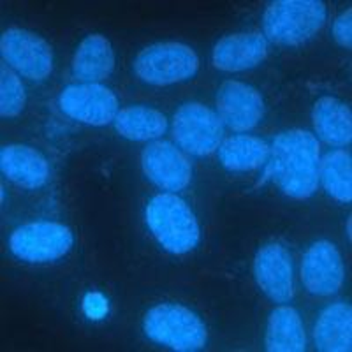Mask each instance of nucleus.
Listing matches in <instances>:
<instances>
[{
	"mask_svg": "<svg viewBox=\"0 0 352 352\" xmlns=\"http://www.w3.org/2000/svg\"><path fill=\"white\" fill-rule=\"evenodd\" d=\"M0 168L9 180L25 188H41L50 180V164L39 150L8 144L0 152Z\"/></svg>",
	"mask_w": 352,
	"mask_h": 352,
	"instance_id": "nucleus-15",
	"label": "nucleus"
},
{
	"mask_svg": "<svg viewBox=\"0 0 352 352\" xmlns=\"http://www.w3.org/2000/svg\"><path fill=\"white\" fill-rule=\"evenodd\" d=\"M317 136L333 146H347L352 140L351 108L344 100L324 96L316 100L312 111Z\"/></svg>",
	"mask_w": 352,
	"mask_h": 352,
	"instance_id": "nucleus-18",
	"label": "nucleus"
},
{
	"mask_svg": "<svg viewBox=\"0 0 352 352\" xmlns=\"http://www.w3.org/2000/svg\"><path fill=\"white\" fill-rule=\"evenodd\" d=\"M268 56V41L263 34L236 32L217 41L212 52L213 65L220 71H248L263 64Z\"/></svg>",
	"mask_w": 352,
	"mask_h": 352,
	"instance_id": "nucleus-14",
	"label": "nucleus"
},
{
	"mask_svg": "<svg viewBox=\"0 0 352 352\" xmlns=\"http://www.w3.org/2000/svg\"><path fill=\"white\" fill-rule=\"evenodd\" d=\"M141 166L148 180L164 190H184L192 178V166L180 150L166 141H155L143 150Z\"/></svg>",
	"mask_w": 352,
	"mask_h": 352,
	"instance_id": "nucleus-13",
	"label": "nucleus"
},
{
	"mask_svg": "<svg viewBox=\"0 0 352 352\" xmlns=\"http://www.w3.org/2000/svg\"><path fill=\"white\" fill-rule=\"evenodd\" d=\"M344 259L335 243L316 241L308 247L301 259V282L307 292L319 298L336 294L344 285Z\"/></svg>",
	"mask_w": 352,
	"mask_h": 352,
	"instance_id": "nucleus-10",
	"label": "nucleus"
},
{
	"mask_svg": "<svg viewBox=\"0 0 352 352\" xmlns=\"http://www.w3.org/2000/svg\"><path fill=\"white\" fill-rule=\"evenodd\" d=\"M270 157V144L264 140L248 134L231 136L219 146V160L229 171H252L266 162Z\"/></svg>",
	"mask_w": 352,
	"mask_h": 352,
	"instance_id": "nucleus-21",
	"label": "nucleus"
},
{
	"mask_svg": "<svg viewBox=\"0 0 352 352\" xmlns=\"http://www.w3.org/2000/svg\"><path fill=\"white\" fill-rule=\"evenodd\" d=\"M173 138L190 155H210L222 141V122L208 106L187 102L173 116Z\"/></svg>",
	"mask_w": 352,
	"mask_h": 352,
	"instance_id": "nucleus-8",
	"label": "nucleus"
},
{
	"mask_svg": "<svg viewBox=\"0 0 352 352\" xmlns=\"http://www.w3.org/2000/svg\"><path fill=\"white\" fill-rule=\"evenodd\" d=\"M132 67L144 83L166 87L190 80L199 69V58L187 44L159 43L138 53Z\"/></svg>",
	"mask_w": 352,
	"mask_h": 352,
	"instance_id": "nucleus-5",
	"label": "nucleus"
},
{
	"mask_svg": "<svg viewBox=\"0 0 352 352\" xmlns=\"http://www.w3.org/2000/svg\"><path fill=\"white\" fill-rule=\"evenodd\" d=\"M333 37L340 46L351 48L352 46V9H345L336 16L333 23Z\"/></svg>",
	"mask_w": 352,
	"mask_h": 352,
	"instance_id": "nucleus-24",
	"label": "nucleus"
},
{
	"mask_svg": "<svg viewBox=\"0 0 352 352\" xmlns=\"http://www.w3.org/2000/svg\"><path fill=\"white\" fill-rule=\"evenodd\" d=\"M74 236L60 222L39 220L16 228L9 236L12 256L30 264H44L60 259L72 248Z\"/></svg>",
	"mask_w": 352,
	"mask_h": 352,
	"instance_id": "nucleus-6",
	"label": "nucleus"
},
{
	"mask_svg": "<svg viewBox=\"0 0 352 352\" xmlns=\"http://www.w3.org/2000/svg\"><path fill=\"white\" fill-rule=\"evenodd\" d=\"M254 276L261 291L275 303H287L294 296V268L284 245L268 243L261 248L254 261Z\"/></svg>",
	"mask_w": 352,
	"mask_h": 352,
	"instance_id": "nucleus-12",
	"label": "nucleus"
},
{
	"mask_svg": "<svg viewBox=\"0 0 352 352\" xmlns=\"http://www.w3.org/2000/svg\"><path fill=\"white\" fill-rule=\"evenodd\" d=\"M58 106L69 118L94 127L111 124L120 111L115 94L99 83L65 87L58 96Z\"/></svg>",
	"mask_w": 352,
	"mask_h": 352,
	"instance_id": "nucleus-9",
	"label": "nucleus"
},
{
	"mask_svg": "<svg viewBox=\"0 0 352 352\" xmlns=\"http://www.w3.org/2000/svg\"><path fill=\"white\" fill-rule=\"evenodd\" d=\"M0 53L20 76L43 81L53 72V50L46 39L27 28H9L0 39Z\"/></svg>",
	"mask_w": 352,
	"mask_h": 352,
	"instance_id": "nucleus-7",
	"label": "nucleus"
},
{
	"mask_svg": "<svg viewBox=\"0 0 352 352\" xmlns=\"http://www.w3.org/2000/svg\"><path fill=\"white\" fill-rule=\"evenodd\" d=\"M115 69V50L102 34H90L80 41L72 56V76L83 83H99L111 76Z\"/></svg>",
	"mask_w": 352,
	"mask_h": 352,
	"instance_id": "nucleus-16",
	"label": "nucleus"
},
{
	"mask_svg": "<svg viewBox=\"0 0 352 352\" xmlns=\"http://www.w3.org/2000/svg\"><path fill=\"white\" fill-rule=\"evenodd\" d=\"M143 331L150 340L173 351L194 352L208 344V329L190 308L160 303L150 308L143 319Z\"/></svg>",
	"mask_w": 352,
	"mask_h": 352,
	"instance_id": "nucleus-2",
	"label": "nucleus"
},
{
	"mask_svg": "<svg viewBox=\"0 0 352 352\" xmlns=\"http://www.w3.org/2000/svg\"><path fill=\"white\" fill-rule=\"evenodd\" d=\"M115 131L129 141L157 140L168 131V118L159 109L148 106H129L118 111Z\"/></svg>",
	"mask_w": 352,
	"mask_h": 352,
	"instance_id": "nucleus-20",
	"label": "nucleus"
},
{
	"mask_svg": "<svg viewBox=\"0 0 352 352\" xmlns=\"http://www.w3.org/2000/svg\"><path fill=\"white\" fill-rule=\"evenodd\" d=\"M146 224L166 250L192 252L199 243V224L187 203L176 194H159L146 206Z\"/></svg>",
	"mask_w": 352,
	"mask_h": 352,
	"instance_id": "nucleus-3",
	"label": "nucleus"
},
{
	"mask_svg": "<svg viewBox=\"0 0 352 352\" xmlns=\"http://www.w3.org/2000/svg\"><path fill=\"white\" fill-rule=\"evenodd\" d=\"M264 349L272 352H301L307 349L303 319L296 308L282 305L270 314Z\"/></svg>",
	"mask_w": 352,
	"mask_h": 352,
	"instance_id": "nucleus-19",
	"label": "nucleus"
},
{
	"mask_svg": "<svg viewBox=\"0 0 352 352\" xmlns=\"http://www.w3.org/2000/svg\"><path fill=\"white\" fill-rule=\"evenodd\" d=\"M328 11L319 0H276L263 14L264 36L276 44L298 46L324 27Z\"/></svg>",
	"mask_w": 352,
	"mask_h": 352,
	"instance_id": "nucleus-4",
	"label": "nucleus"
},
{
	"mask_svg": "<svg viewBox=\"0 0 352 352\" xmlns=\"http://www.w3.org/2000/svg\"><path fill=\"white\" fill-rule=\"evenodd\" d=\"M27 102L25 88L18 74L8 65L0 71V113L4 118H14L20 115Z\"/></svg>",
	"mask_w": 352,
	"mask_h": 352,
	"instance_id": "nucleus-23",
	"label": "nucleus"
},
{
	"mask_svg": "<svg viewBox=\"0 0 352 352\" xmlns=\"http://www.w3.org/2000/svg\"><path fill=\"white\" fill-rule=\"evenodd\" d=\"M317 351L349 352L352 349V308L338 301L320 312L314 328Z\"/></svg>",
	"mask_w": 352,
	"mask_h": 352,
	"instance_id": "nucleus-17",
	"label": "nucleus"
},
{
	"mask_svg": "<svg viewBox=\"0 0 352 352\" xmlns=\"http://www.w3.org/2000/svg\"><path fill=\"white\" fill-rule=\"evenodd\" d=\"M319 182L338 203L352 199V160L347 150H333L319 162Z\"/></svg>",
	"mask_w": 352,
	"mask_h": 352,
	"instance_id": "nucleus-22",
	"label": "nucleus"
},
{
	"mask_svg": "<svg viewBox=\"0 0 352 352\" xmlns=\"http://www.w3.org/2000/svg\"><path fill=\"white\" fill-rule=\"evenodd\" d=\"M217 116L231 131L247 132L264 118V99L252 85L229 80L217 92Z\"/></svg>",
	"mask_w": 352,
	"mask_h": 352,
	"instance_id": "nucleus-11",
	"label": "nucleus"
},
{
	"mask_svg": "<svg viewBox=\"0 0 352 352\" xmlns=\"http://www.w3.org/2000/svg\"><path fill=\"white\" fill-rule=\"evenodd\" d=\"M320 146L312 132H282L270 146V175L285 196L307 199L319 185Z\"/></svg>",
	"mask_w": 352,
	"mask_h": 352,
	"instance_id": "nucleus-1",
	"label": "nucleus"
}]
</instances>
